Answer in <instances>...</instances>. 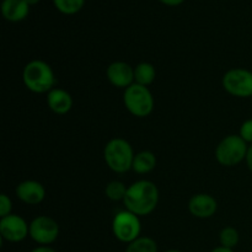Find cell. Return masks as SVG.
Segmentation results:
<instances>
[{
    "label": "cell",
    "instance_id": "603a6c76",
    "mask_svg": "<svg viewBox=\"0 0 252 252\" xmlns=\"http://www.w3.org/2000/svg\"><path fill=\"white\" fill-rule=\"evenodd\" d=\"M159 1L167 5V6H179V5H181L185 0H159Z\"/></svg>",
    "mask_w": 252,
    "mask_h": 252
},
{
    "label": "cell",
    "instance_id": "44dd1931",
    "mask_svg": "<svg viewBox=\"0 0 252 252\" xmlns=\"http://www.w3.org/2000/svg\"><path fill=\"white\" fill-rule=\"evenodd\" d=\"M11 209H12L11 198L5 193L0 194V218H4V217L11 214Z\"/></svg>",
    "mask_w": 252,
    "mask_h": 252
},
{
    "label": "cell",
    "instance_id": "e0dca14e",
    "mask_svg": "<svg viewBox=\"0 0 252 252\" xmlns=\"http://www.w3.org/2000/svg\"><path fill=\"white\" fill-rule=\"evenodd\" d=\"M125 252H159V248L154 239L149 236H139L137 240L128 244Z\"/></svg>",
    "mask_w": 252,
    "mask_h": 252
},
{
    "label": "cell",
    "instance_id": "7c38bea8",
    "mask_svg": "<svg viewBox=\"0 0 252 252\" xmlns=\"http://www.w3.org/2000/svg\"><path fill=\"white\" fill-rule=\"evenodd\" d=\"M189 211L196 218H211L218 211V202L208 193L193 194L189 202Z\"/></svg>",
    "mask_w": 252,
    "mask_h": 252
},
{
    "label": "cell",
    "instance_id": "d4e9b609",
    "mask_svg": "<svg viewBox=\"0 0 252 252\" xmlns=\"http://www.w3.org/2000/svg\"><path fill=\"white\" fill-rule=\"evenodd\" d=\"M31 252H57L54 249L49 248V246H38V248L33 249Z\"/></svg>",
    "mask_w": 252,
    "mask_h": 252
},
{
    "label": "cell",
    "instance_id": "ac0fdd59",
    "mask_svg": "<svg viewBox=\"0 0 252 252\" xmlns=\"http://www.w3.org/2000/svg\"><path fill=\"white\" fill-rule=\"evenodd\" d=\"M53 4L62 14L75 15L83 9L85 0H53Z\"/></svg>",
    "mask_w": 252,
    "mask_h": 252
},
{
    "label": "cell",
    "instance_id": "4fadbf2b",
    "mask_svg": "<svg viewBox=\"0 0 252 252\" xmlns=\"http://www.w3.org/2000/svg\"><path fill=\"white\" fill-rule=\"evenodd\" d=\"M47 105L52 112L57 115H65L73 107V97L64 89L54 88L47 94Z\"/></svg>",
    "mask_w": 252,
    "mask_h": 252
},
{
    "label": "cell",
    "instance_id": "5b68a950",
    "mask_svg": "<svg viewBox=\"0 0 252 252\" xmlns=\"http://www.w3.org/2000/svg\"><path fill=\"white\" fill-rule=\"evenodd\" d=\"M249 144L239 134L224 137L216 148V159L226 167L236 166L246 160Z\"/></svg>",
    "mask_w": 252,
    "mask_h": 252
},
{
    "label": "cell",
    "instance_id": "2e32d148",
    "mask_svg": "<svg viewBox=\"0 0 252 252\" xmlns=\"http://www.w3.org/2000/svg\"><path fill=\"white\" fill-rule=\"evenodd\" d=\"M157 78V69L152 63L142 62L134 66V83L143 86H149Z\"/></svg>",
    "mask_w": 252,
    "mask_h": 252
},
{
    "label": "cell",
    "instance_id": "484cf974",
    "mask_svg": "<svg viewBox=\"0 0 252 252\" xmlns=\"http://www.w3.org/2000/svg\"><path fill=\"white\" fill-rule=\"evenodd\" d=\"M211 252H234L233 249H228V248H224V246H218V248L213 249Z\"/></svg>",
    "mask_w": 252,
    "mask_h": 252
},
{
    "label": "cell",
    "instance_id": "8992f818",
    "mask_svg": "<svg viewBox=\"0 0 252 252\" xmlns=\"http://www.w3.org/2000/svg\"><path fill=\"white\" fill-rule=\"evenodd\" d=\"M112 233L118 241L125 244H130L137 240L142 233V223L140 217L132 212L121 211L113 217Z\"/></svg>",
    "mask_w": 252,
    "mask_h": 252
},
{
    "label": "cell",
    "instance_id": "277c9868",
    "mask_svg": "<svg viewBox=\"0 0 252 252\" xmlns=\"http://www.w3.org/2000/svg\"><path fill=\"white\" fill-rule=\"evenodd\" d=\"M123 103L128 112L134 117H148L154 110V97L147 86L132 84L123 93Z\"/></svg>",
    "mask_w": 252,
    "mask_h": 252
},
{
    "label": "cell",
    "instance_id": "d6986e66",
    "mask_svg": "<svg viewBox=\"0 0 252 252\" xmlns=\"http://www.w3.org/2000/svg\"><path fill=\"white\" fill-rule=\"evenodd\" d=\"M127 189L128 187L123 182L116 180V181H111L106 185L105 194L111 201H123L126 197V193H127Z\"/></svg>",
    "mask_w": 252,
    "mask_h": 252
},
{
    "label": "cell",
    "instance_id": "8fae6325",
    "mask_svg": "<svg viewBox=\"0 0 252 252\" xmlns=\"http://www.w3.org/2000/svg\"><path fill=\"white\" fill-rule=\"evenodd\" d=\"M16 197L29 206H37L46 198V189L43 185L34 180H26L20 182L15 189Z\"/></svg>",
    "mask_w": 252,
    "mask_h": 252
},
{
    "label": "cell",
    "instance_id": "4316f807",
    "mask_svg": "<svg viewBox=\"0 0 252 252\" xmlns=\"http://www.w3.org/2000/svg\"><path fill=\"white\" fill-rule=\"evenodd\" d=\"M25 1H26L27 4L30 5V6H32V5H36V4H38V2H39V0H25Z\"/></svg>",
    "mask_w": 252,
    "mask_h": 252
},
{
    "label": "cell",
    "instance_id": "ba28073f",
    "mask_svg": "<svg viewBox=\"0 0 252 252\" xmlns=\"http://www.w3.org/2000/svg\"><path fill=\"white\" fill-rule=\"evenodd\" d=\"M61 229L52 217L38 216L30 223V238L39 246H49L58 239Z\"/></svg>",
    "mask_w": 252,
    "mask_h": 252
},
{
    "label": "cell",
    "instance_id": "83f0119b",
    "mask_svg": "<svg viewBox=\"0 0 252 252\" xmlns=\"http://www.w3.org/2000/svg\"><path fill=\"white\" fill-rule=\"evenodd\" d=\"M164 252H181L179 250H174V249H171V250H167V251H164Z\"/></svg>",
    "mask_w": 252,
    "mask_h": 252
},
{
    "label": "cell",
    "instance_id": "9c48e42d",
    "mask_svg": "<svg viewBox=\"0 0 252 252\" xmlns=\"http://www.w3.org/2000/svg\"><path fill=\"white\" fill-rule=\"evenodd\" d=\"M0 236L7 243H21L30 236V224L17 214L0 218Z\"/></svg>",
    "mask_w": 252,
    "mask_h": 252
},
{
    "label": "cell",
    "instance_id": "7402d4cb",
    "mask_svg": "<svg viewBox=\"0 0 252 252\" xmlns=\"http://www.w3.org/2000/svg\"><path fill=\"white\" fill-rule=\"evenodd\" d=\"M239 135H240V137L243 138L249 145L252 144V118H250V120H246L245 122L241 125Z\"/></svg>",
    "mask_w": 252,
    "mask_h": 252
},
{
    "label": "cell",
    "instance_id": "3957f363",
    "mask_svg": "<svg viewBox=\"0 0 252 252\" xmlns=\"http://www.w3.org/2000/svg\"><path fill=\"white\" fill-rule=\"evenodd\" d=\"M134 157L130 143L123 138H112L103 149L106 165L116 174H125L132 170Z\"/></svg>",
    "mask_w": 252,
    "mask_h": 252
},
{
    "label": "cell",
    "instance_id": "9a60e30c",
    "mask_svg": "<svg viewBox=\"0 0 252 252\" xmlns=\"http://www.w3.org/2000/svg\"><path fill=\"white\" fill-rule=\"evenodd\" d=\"M157 162L158 160L154 153L149 150H143L135 154L132 170L139 175L149 174L157 167Z\"/></svg>",
    "mask_w": 252,
    "mask_h": 252
},
{
    "label": "cell",
    "instance_id": "5bb4252c",
    "mask_svg": "<svg viewBox=\"0 0 252 252\" xmlns=\"http://www.w3.org/2000/svg\"><path fill=\"white\" fill-rule=\"evenodd\" d=\"M1 14L10 22H20L30 14V5L25 0H2Z\"/></svg>",
    "mask_w": 252,
    "mask_h": 252
},
{
    "label": "cell",
    "instance_id": "ffe728a7",
    "mask_svg": "<svg viewBox=\"0 0 252 252\" xmlns=\"http://www.w3.org/2000/svg\"><path fill=\"white\" fill-rule=\"evenodd\" d=\"M239 240H240V235L234 226H225L221 229L219 234V241L224 248L234 249L239 244Z\"/></svg>",
    "mask_w": 252,
    "mask_h": 252
},
{
    "label": "cell",
    "instance_id": "cb8c5ba5",
    "mask_svg": "<svg viewBox=\"0 0 252 252\" xmlns=\"http://www.w3.org/2000/svg\"><path fill=\"white\" fill-rule=\"evenodd\" d=\"M246 164H248L249 170H250L252 174V144L249 145L248 155H246Z\"/></svg>",
    "mask_w": 252,
    "mask_h": 252
},
{
    "label": "cell",
    "instance_id": "30bf717a",
    "mask_svg": "<svg viewBox=\"0 0 252 252\" xmlns=\"http://www.w3.org/2000/svg\"><path fill=\"white\" fill-rule=\"evenodd\" d=\"M106 76L111 85L126 90L134 84V68L126 62H113L107 66Z\"/></svg>",
    "mask_w": 252,
    "mask_h": 252
},
{
    "label": "cell",
    "instance_id": "6da1fadb",
    "mask_svg": "<svg viewBox=\"0 0 252 252\" xmlns=\"http://www.w3.org/2000/svg\"><path fill=\"white\" fill-rule=\"evenodd\" d=\"M160 192L157 185L149 180H139L128 186L123 204L126 209L138 217L152 214L159 204Z\"/></svg>",
    "mask_w": 252,
    "mask_h": 252
},
{
    "label": "cell",
    "instance_id": "7a4b0ae2",
    "mask_svg": "<svg viewBox=\"0 0 252 252\" xmlns=\"http://www.w3.org/2000/svg\"><path fill=\"white\" fill-rule=\"evenodd\" d=\"M22 81L27 90L34 94H48L57 83L52 66L42 59H33L25 65Z\"/></svg>",
    "mask_w": 252,
    "mask_h": 252
},
{
    "label": "cell",
    "instance_id": "52a82bcc",
    "mask_svg": "<svg viewBox=\"0 0 252 252\" xmlns=\"http://www.w3.org/2000/svg\"><path fill=\"white\" fill-rule=\"evenodd\" d=\"M224 90L231 96L248 98L252 96V71L245 68L229 69L221 79Z\"/></svg>",
    "mask_w": 252,
    "mask_h": 252
}]
</instances>
